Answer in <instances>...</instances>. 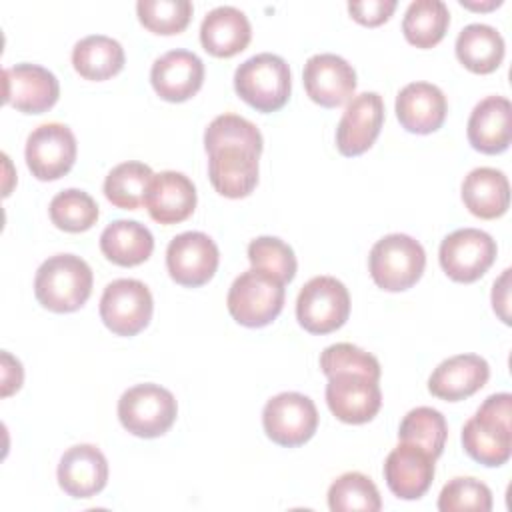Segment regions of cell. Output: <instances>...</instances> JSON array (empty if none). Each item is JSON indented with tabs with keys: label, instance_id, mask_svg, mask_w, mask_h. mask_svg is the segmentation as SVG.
Segmentation results:
<instances>
[{
	"label": "cell",
	"instance_id": "18",
	"mask_svg": "<svg viewBox=\"0 0 512 512\" xmlns=\"http://www.w3.org/2000/svg\"><path fill=\"white\" fill-rule=\"evenodd\" d=\"M150 82L162 100L184 102L202 88L204 62L190 50H170L154 60Z\"/></svg>",
	"mask_w": 512,
	"mask_h": 512
},
{
	"label": "cell",
	"instance_id": "11",
	"mask_svg": "<svg viewBox=\"0 0 512 512\" xmlns=\"http://www.w3.org/2000/svg\"><path fill=\"white\" fill-rule=\"evenodd\" d=\"M76 152L74 132L66 124L46 122L28 134L24 156L32 176L50 182L70 172L76 162Z\"/></svg>",
	"mask_w": 512,
	"mask_h": 512
},
{
	"label": "cell",
	"instance_id": "17",
	"mask_svg": "<svg viewBox=\"0 0 512 512\" xmlns=\"http://www.w3.org/2000/svg\"><path fill=\"white\" fill-rule=\"evenodd\" d=\"M434 460L424 448L400 442L384 462V480L390 492L402 500L422 498L434 480Z\"/></svg>",
	"mask_w": 512,
	"mask_h": 512
},
{
	"label": "cell",
	"instance_id": "21",
	"mask_svg": "<svg viewBox=\"0 0 512 512\" xmlns=\"http://www.w3.org/2000/svg\"><path fill=\"white\" fill-rule=\"evenodd\" d=\"M258 154L240 146H222L208 152V178L226 198H244L258 184Z\"/></svg>",
	"mask_w": 512,
	"mask_h": 512
},
{
	"label": "cell",
	"instance_id": "3",
	"mask_svg": "<svg viewBox=\"0 0 512 512\" xmlns=\"http://www.w3.org/2000/svg\"><path fill=\"white\" fill-rule=\"evenodd\" d=\"M234 90L254 110L264 114L276 112L290 98V68L282 56L270 52L256 54L236 68Z\"/></svg>",
	"mask_w": 512,
	"mask_h": 512
},
{
	"label": "cell",
	"instance_id": "30",
	"mask_svg": "<svg viewBox=\"0 0 512 512\" xmlns=\"http://www.w3.org/2000/svg\"><path fill=\"white\" fill-rule=\"evenodd\" d=\"M450 26V12L442 0H414L404 12V38L416 48L436 46Z\"/></svg>",
	"mask_w": 512,
	"mask_h": 512
},
{
	"label": "cell",
	"instance_id": "39",
	"mask_svg": "<svg viewBox=\"0 0 512 512\" xmlns=\"http://www.w3.org/2000/svg\"><path fill=\"white\" fill-rule=\"evenodd\" d=\"M438 510L440 512H490L492 510V492L490 488L470 476L452 478L438 496Z\"/></svg>",
	"mask_w": 512,
	"mask_h": 512
},
{
	"label": "cell",
	"instance_id": "24",
	"mask_svg": "<svg viewBox=\"0 0 512 512\" xmlns=\"http://www.w3.org/2000/svg\"><path fill=\"white\" fill-rule=\"evenodd\" d=\"M512 106L504 96H486L480 100L466 126L468 142L482 154H500L510 146Z\"/></svg>",
	"mask_w": 512,
	"mask_h": 512
},
{
	"label": "cell",
	"instance_id": "38",
	"mask_svg": "<svg viewBox=\"0 0 512 512\" xmlns=\"http://www.w3.org/2000/svg\"><path fill=\"white\" fill-rule=\"evenodd\" d=\"M320 368L326 376L352 372L368 376L372 380H380L382 374L378 358L350 342H336L324 348V352L320 354Z\"/></svg>",
	"mask_w": 512,
	"mask_h": 512
},
{
	"label": "cell",
	"instance_id": "27",
	"mask_svg": "<svg viewBox=\"0 0 512 512\" xmlns=\"http://www.w3.org/2000/svg\"><path fill=\"white\" fill-rule=\"evenodd\" d=\"M102 254L118 266H138L154 250L152 232L136 220H114L100 234Z\"/></svg>",
	"mask_w": 512,
	"mask_h": 512
},
{
	"label": "cell",
	"instance_id": "2",
	"mask_svg": "<svg viewBox=\"0 0 512 512\" xmlns=\"http://www.w3.org/2000/svg\"><path fill=\"white\" fill-rule=\"evenodd\" d=\"M92 270L76 254H54L40 264L34 278L36 300L50 312L82 308L92 294Z\"/></svg>",
	"mask_w": 512,
	"mask_h": 512
},
{
	"label": "cell",
	"instance_id": "19",
	"mask_svg": "<svg viewBox=\"0 0 512 512\" xmlns=\"http://www.w3.org/2000/svg\"><path fill=\"white\" fill-rule=\"evenodd\" d=\"M56 476L68 496L92 498L108 482V460L94 444H76L62 454Z\"/></svg>",
	"mask_w": 512,
	"mask_h": 512
},
{
	"label": "cell",
	"instance_id": "5",
	"mask_svg": "<svg viewBox=\"0 0 512 512\" xmlns=\"http://www.w3.org/2000/svg\"><path fill=\"white\" fill-rule=\"evenodd\" d=\"M286 298L284 284L256 268L242 272L230 286L226 306L230 316L248 328L268 326L282 312Z\"/></svg>",
	"mask_w": 512,
	"mask_h": 512
},
{
	"label": "cell",
	"instance_id": "42",
	"mask_svg": "<svg viewBox=\"0 0 512 512\" xmlns=\"http://www.w3.org/2000/svg\"><path fill=\"white\" fill-rule=\"evenodd\" d=\"M2 396H10L12 392H16L22 386V364L12 358L8 352H2Z\"/></svg>",
	"mask_w": 512,
	"mask_h": 512
},
{
	"label": "cell",
	"instance_id": "6",
	"mask_svg": "<svg viewBox=\"0 0 512 512\" xmlns=\"http://www.w3.org/2000/svg\"><path fill=\"white\" fill-rule=\"evenodd\" d=\"M178 414L174 394L160 384H136L118 400L120 424L138 438H158L170 430Z\"/></svg>",
	"mask_w": 512,
	"mask_h": 512
},
{
	"label": "cell",
	"instance_id": "29",
	"mask_svg": "<svg viewBox=\"0 0 512 512\" xmlns=\"http://www.w3.org/2000/svg\"><path fill=\"white\" fill-rule=\"evenodd\" d=\"M124 48L118 40L92 34L78 40L72 48V66L86 80H108L124 68Z\"/></svg>",
	"mask_w": 512,
	"mask_h": 512
},
{
	"label": "cell",
	"instance_id": "34",
	"mask_svg": "<svg viewBox=\"0 0 512 512\" xmlns=\"http://www.w3.org/2000/svg\"><path fill=\"white\" fill-rule=\"evenodd\" d=\"M50 220L56 228L64 232H84L90 230L98 220V204L94 198L78 188H68L58 192L50 200Z\"/></svg>",
	"mask_w": 512,
	"mask_h": 512
},
{
	"label": "cell",
	"instance_id": "41",
	"mask_svg": "<svg viewBox=\"0 0 512 512\" xmlns=\"http://www.w3.org/2000/svg\"><path fill=\"white\" fill-rule=\"evenodd\" d=\"M508 280H510V268H506L502 272V276L492 286V306H494V312L500 316V320L504 324H510V314H508L510 288H508Z\"/></svg>",
	"mask_w": 512,
	"mask_h": 512
},
{
	"label": "cell",
	"instance_id": "23",
	"mask_svg": "<svg viewBox=\"0 0 512 512\" xmlns=\"http://www.w3.org/2000/svg\"><path fill=\"white\" fill-rule=\"evenodd\" d=\"M444 92L430 82H410L396 96V118L412 134L436 132L446 120Z\"/></svg>",
	"mask_w": 512,
	"mask_h": 512
},
{
	"label": "cell",
	"instance_id": "8",
	"mask_svg": "<svg viewBox=\"0 0 512 512\" xmlns=\"http://www.w3.org/2000/svg\"><path fill=\"white\" fill-rule=\"evenodd\" d=\"M154 310L148 286L134 278L112 280L100 298V318L116 336H136L142 332Z\"/></svg>",
	"mask_w": 512,
	"mask_h": 512
},
{
	"label": "cell",
	"instance_id": "26",
	"mask_svg": "<svg viewBox=\"0 0 512 512\" xmlns=\"http://www.w3.org/2000/svg\"><path fill=\"white\" fill-rule=\"evenodd\" d=\"M462 202L476 218H500L510 206L508 178L490 166L470 170L462 182Z\"/></svg>",
	"mask_w": 512,
	"mask_h": 512
},
{
	"label": "cell",
	"instance_id": "31",
	"mask_svg": "<svg viewBox=\"0 0 512 512\" xmlns=\"http://www.w3.org/2000/svg\"><path fill=\"white\" fill-rule=\"evenodd\" d=\"M154 172L144 162H122L114 166L104 180V196L122 210H136L144 204Z\"/></svg>",
	"mask_w": 512,
	"mask_h": 512
},
{
	"label": "cell",
	"instance_id": "25",
	"mask_svg": "<svg viewBox=\"0 0 512 512\" xmlns=\"http://www.w3.org/2000/svg\"><path fill=\"white\" fill-rule=\"evenodd\" d=\"M252 38V28L236 6H216L200 24V42L216 58H230L242 52Z\"/></svg>",
	"mask_w": 512,
	"mask_h": 512
},
{
	"label": "cell",
	"instance_id": "28",
	"mask_svg": "<svg viewBox=\"0 0 512 512\" xmlns=\"http://www.w3.org/2000/svg\"><path fill=\"white\" fill-rule=\"evenodd\" d=\"M456 58L474 74L494 72L504 58V38L494 26L468 24L456 38Z\"/></svg>",
	"mask_w": 512,
	"mask_h": 512
},
{
	"label": "cell",
	"instance_id": "35",
	"mask_svg": "<svg viewBox=\"0 0 512 512\" xmlns=\"http://www.w3.org/2000/svg\"><path fill=\"white\" fill-rule=\"evenodd\" d=\"M222 146L248 148L260 156L264 140L256 124L248 118L238 114H220L208 124L204 132V148L206 152H212Z\"/></svg>",
	"mask_w": 512,
	"mask_h": 512
},
{
	"label": "cell",
	"instance_id": "32",
	"mask_svg": "<svg viewBox=\"0 0 512 512\" xmlns=\"http://www.w3.org/2000/svg\"><path fill=\"white\" fill-rule=\"evenodd\" d=\"M400 442H410L424 448L432 458H438L448 438V424L442 412L430 406L412 408L400 422Z\"/></svg>",
	"mask_w": 512,
	"mask_h": 512
},
{
	"label": "cell",
	"instance_id": "13",
	"mask_svg": "<svg viewBox=\"0 0 512 512\" xmlns=\"http://www.w3.org/2000/svg\"><path fill=\"white\" fill-rule=\"evenodd\" d=\"M4 102L24 114H42L50 110L58 96L60 84L56 76L38 64H16L4 68Z\"/></svg>",
	"mask_w": 512,
	"mask_h": 512
},
{
	"label": "cell",
	"instance_id": "7",
	"mask_svg": "<svg viewBox=\"0 0 512 512\" xmlns=\"http://www.w3.org/2000/svg\"><path fill=\"white\" fill-rule=\"evenodd\" d=\"M350 314L348 288L334 276L310 278L296 298V318L310 334H330Z\"/></svg>",
	"mask_w": 512,
	"mask_h": 512
},
{
	"label": "cell",
	"instance_id": "40",
	"mask_svg": "<svg viewBox=\"0 0 512 512\" xmlns=\"http://www.w3.org/2000/svg\"><path fill=\"white\" fill-rule=\"evenodd\" d=\"M396 10V0H364L348 2L350 16L362 26H380Z\"/></svg>",
	"mask_w": 512,
	"mask_h": 512
},
{
	"label": "cell",
	"instance_id": "15",
	"mask_svg": "<svg viewBox=\"0 0 512 512\" xmlns=\"http://www.w3.org/2000/svg\"><path fill=\"white\" fill-rule=\"evenodd\" d=\"M302 82L312 102L322 108H338L356 90V72L338 54H314L306 60Z\"/></svg>",
	"mask_w": 512,
	"mask_h": 512
},
{
	"label": "cell",
	"instance_id": "1",
	"mask_svg": "<svg viewBox=\"0 0 512 512\" xmlns=\"http://www.w3.org/2000/svg\"><path fill=\"white\" fill-rule=\"evenodd\" d=\"M464 452L484 464L502 466L512 454V394L488 396L462 428Z\"/></svg>",
	"mask_w": 512,
	"mask_h": 512
},
{
	"label": "cell",
	"instance_id": "14",
	"mask_svg": "<svg viewBox=\"0 0 512 512\" xmlns=\"http://www.w3.org/2000/svg\"><path fill=\"white\" fill-rule=\"evenodd\" d=\"M326 404L338 420L346 424H364L378 414L382 406V392L378 380L362 374L340 372L328 376Z\"/></svg>",
	"mask_w": 512,
	"mask_h": 512
},
{
	"label": "cell",
	"instance_id": "22",
	"mask_svg": "<svg viewBox=\"0 0 512 512\" xmlns=\"http://www.w3.org/2000/svg\"><path fill=\"white\" fill-rule=\"evenodd\" d=\"M490 378L488 362L478 354H456L442 360L428 378L432 396L448 402L476 394Z\"/></svg>",
	"mask_w": 512,
	"mask_h": 512
},
{
	"label": "cell",
	"instance_id": "9",
	"mask_svg": "<svg viewBox=\"0 0 512 512\" xmlns=\"http://www.w3.org/2000/svg\"><path fill=\"white\" fill-rule=\"evenodd\" d=\"M266 436L284 448L306 444L318 428V410L314 402L300 392H280L272 396L262 410Z\"/></svg>",
	"mask_w": 512,
	"mask_h": 512
},
{
	"label": "cell",
	"instance_id": "20",
	"mask_svg": "<svg viewBox=\"0 0 512 512\" xmlns=\"http://www.w3.org/2000/svg\"><path fill=\"white\" fill-rule=\"evenodd\" d=\"M144 206L158 224H178L192 216L196 208V188L182 172H158L150 180Z\"/></svg>",
	"mask_w": 512,
	"mask_h": 512
},
{
	"label": "cell",
	"instance_id": "37",
	"mask_svg": "<svg viewBox=\"0 0 512 512\" xmlns=\"http://www.w3.org/2000/svg\"><path fill=\"white\" fill-rule=\"evenodd\" d=\"M138 20L154 34H178L192 18V2L188 0H138Z\"/></svg>",
	"mask_w": 512,
	"mask_h": 512
},
{
	"label": "cell",
	"instance_id": "43",
	"mask_svg": "<svg viewBox=\"0 0 512 512\" xmlns=\"http://www.w3.org/2000/svg\"><path fill=\"white\" fill-rule=\"evenodd\" d=\"M460 4L462 6H466V8H474V10H488V8H494V6H500L502 2L500 0H494V2H490V4H486V6H482V4H470V2H462L460 0Z\"/></svg>",
	"mask_w": 512,
	"mask_h": 512
},
{
	"label": "cell",
	"instance_id": "4",
	"mask_svg": "<svg viewBox=\"0 0 512 512\" xmlns=\"http://www.w3.org/2000/svg\"><path fill=\"white\" fill-rule=\"evenodd\" d=\"M426 266V252L408 234H388L380 238L368 256V270L374 284L386 292L412 288Z\"/></svg>",
	"mask_w": 512,
	"mask_h": 512
},
{
	"label": "cell",
	"instance_id": "36",
	"mask_svg": "<svg viewBox=\"0 0 512 512\" xmlns=\"http://www.w3.org/2000/svg\"><path fill=\"white\" fill-rule=\"evenodd\" d=\"M248 260L252 268L262 270L282 284H288L296 276V256L294 250L276 236H258L248 244Z\"/></svg>",
	"mask_w": 512,
	"mask_h": 512
},
{
	"label": "cell",
	"instance_id": "12",
	"mask_svg": "<svg viewBox=\"0 0 512 512\" xmlns=\"http://www.w3.org/2000/svg\"><path fill=\"white\" fill-rule=\"evenodd\" d=\"M220 252L216 242L204 232H182L166 248V268L170 278L188 288L206 284L218 268Z\"/></svg>",
	"mask_w": 512,
	"mask_h": 512
},
{
	"label": "cell",
	"instance_id": "10",
	"mask_svg": "<svg viewBox=\"0 0 512 512\" xmlns=\"http://www.w3.org/2000/svg\"><path fill=\"white\" fill-rule=\"evenodd\" d=\"M442 270L454 282H476L496 260L494 238L478 228H460L448 234L438 252Z\"/></svg>",
	"mask_w": 512,
	"mask_h": 512
},
{
	"label": "cell",
	"instance_id": "33",
	"mask_svg": "<svg viewBox=\"0 0 512 512\" xmlns=\"http://www.w3.org/2000/svg\"><path fill=\"white\" fill-rule=\"evenodd\" d=\"M328 508L332 512H378L382 508L376 484L362 472H346L328 488Z\"/></svg>",
	"mask_w": 512,
	"mask_h": 512
},
{
	"label": "cell",
	"instance_id": "16",
	"mask_svg": "<svg viewBox=\"0 0 512 512\" xmlns=\"http://www.w3.org/2000/svg\"><path fill=\"white\" fill-rule=\"evenodd\" d=\"M384 124V102L378 92L354 96L336 128V148L342 156H360L376 142Z\"/></svg>",
	"mask_w": 512,
	"mask_h": 512
}]
</instances>
